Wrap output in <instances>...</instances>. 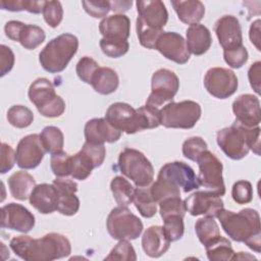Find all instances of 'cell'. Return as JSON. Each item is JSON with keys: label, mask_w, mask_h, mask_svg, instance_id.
<instances>
[{"label": "cell", "mask_w": 261, "mask_h": 261, "mask_svg": "<svg viewBox=\"0 0 261 261\" xmlns=\"http://www.w3.org/2000/svg\"><path fill=\"white\" fill-rule=\"evenodd\" d=\"M13 253L27 261H51L67 257L71 253L70 242L66 237L50 232L40 239L17 236L9 243Z\"/></svg>", "instance_id": "obj_1"}, {"label": "cell", "mask_w": 261, "mask_h": 261, "mask_svg": "<svg viewBox=\"0 0 261 261\" xmlns=\"http://www.w3.org/2000/svg\"><path fill=\"white\" fill-rule=\"evenodd\" d=\"M224 232L233 241L244 243L251 250L261 251V224L259 213L252 208L239 212L221 209L216 215Z\"/></svg>", "instance_id": "obj_2"}, {"label": "cell", "mask_w": 261, "mask_h": 261, "mask_svg": "<svg viewBox=\"0 0 261 261\" xmlns=\"http://www.w3.org/2000/svg\"><path fill=\"white\" fill-rule=\"evenodd\" d=\"M106 120L119 132L128 135L160 125V109L145 105L135 109L127 103L111 104L105 113Z\"/></svg>", "instance_id": "obj_3"}, {"label": "cell", "mask_w": 261, "mask_h": 261, "mask_svg": "<svg viewBox=\"0 0 261 261\" xmlns=\"http://www.w3.org/2000/svg\"><path fill=\"white\" fill-rule=\"evenodd\" d=\"M260 127L246 126L234 121L230 126L217 132L216 141L223 153L232 160L246 157L250 150L260 154Z\"/></svg>", "instance_id": "obj_4"}, {"label": "cell", "mask_w": 261, "mask_h": 261, "mask_svg": "<svg viewBox=\"0 0 261 261\" xmlns=\"http://www.w3.org/2000/svg\"><path fill=\"white\" fill-rule=\"evenodd\" d=\"M79 48L77 38L69 33L57 36L47 43L39 53V61L44 70L50 73L63 71Z\"/></svg>", "instance_id": "obj_5"}, {"label": "cell", "mask_w": 261, "mask_h": 261, "mask_svg": "<svg viewBox=\"0 0 261 261\" xmlns=\"http://www.w3.org/2000/svg\"><path fill=\"white\" fill-rule=\"evenodd\" d=\"M30 101L45 117H59L65 110L64 100L55 93L53 84L45 77L35 80L28 92Z\"/></svg>", "instance_id": "obj_6"}, {"label": "cell", "mask_w": 261, "mask_h": 261, "mask_svg": "<svg viewBox=\"0 0 261 261\" xmlns=\"http://www.w3.org/2000/svg\"><path fill=\"white\" fill-rule=\"evenodd\" d=\"M121 173L130 179L137 188L149 187L154 179V168L149 159L139 150L125 148L118 157Z\"/></svg>", "instance_id": "obj_7"}, {"label": "cell", "mask_w": 261, "mask_h": 261, "mask_svg": "<svg viewBox=\"0 0 261 261\" xmlns=\"http://www.w3.org/2000/svg\"><path fill=\"white\" fill-rule=\"evenodd\" d=\"M202 109L192 100L169 102L160 108V124L167 128H192L200 119Z\"/></svg>", "instance_id": "obj_8"}, {"label": "cell", "mask_w": 261, "mask_h": 261, "mask_svg": "<svg viewBox=\"0 0 261 261\" xmlns=\"http://www.w3.org/2000/svg\"><path fill=\"white\" fill-rule=\"evenodd\" d=\"M106 226L110 237L117 241L136 240L143 231L141 219L124 206H118L111 210L106 220Z\"/></svg>", "instance_id": "obj_9"}, {"label": "cell", "mask_w": 261, "mask_h": 261, "mask_svg": "<svg viewBox=\"0 0 261 261\" xmlns=\"http://www.w3.org/2000/svg\"><path fill=\"white\" fill-rule=\"evenodd\" d=\"M179 88L177 75L170 69L160 68L156 70L151 79V93L147 98L146 105L156 109L162 108L172 102Z\"/></svg>", "instance_id": "obj_10"}, {"label": "cell", "mask_w": 261, "mask_h": 261, "mask_svg": "<svg viewBox=\"0 0 261 261\" xmlns=\"http://www.w3.org/2000/svg\"><path fill=\"white\" fill-rule=\"evenodd\" d=\"M199 166L198 180L201 186L212 191L220 197L225 194L221 161L208 149L205 150L196 161Z\"/></svg>", "instance_id": "obj_11"}, {"label": "cell", "mask_w": 261, "mask_h": 261, "mask_svg": "<svg viewBox=\"0 0 261 261\" xmlns=\"http://www.w3.org/2000/svg\"><path fill=\"white\" fill-rule=\"evenodd\" d=\"M239 83L234 72L224 67H212L204 76V87L217 99H226L233 95Z\"/></svg>", "instance_id": "obj_12"}, {"label": "cell", "mask_w": 261, "mask_h": 261, "mask_svg": "<svg viewBox=\"0 0 261 261\" xmlns=\"http://www.w3.org/2000/svg\"><path fill=\"white\" fill-rule=\"evenodd\" d=\"M159 178H165L176 185L185 193L197 190L200 187L194 169L182 161H173L164 164L158 173Z\"/></svg>", "instance_id": "obj_13"}, {"label": "cell", "mask_w": 261, "mask_h": 261, "mask_svg": "<svg viewBox=\"0 0 261 261\" xmlns=\"http://www.w3.org/2000/svg\"><path fill=\"white\" fill-rule=\"evenodd\" d=\"M187 211L193 216L205 215L216 217L223 209V201L219 195L212 191H196L184 201Z\"/></svg>", "instance_id": "obj_14"}, {"label": "cell", "mask_w": 261, "mask_h": 261, "mask_svg": "<svg viewBox=\"0 0 261 261\" xmlns=\"http://www.w3.org/2000/svg\"><path fill=\"white\" fill-rule=\"evenodd\" d=\"M45 152L40 135H28L17 144L15 151L16 164L22 169L36 168L43 160Z\"/></svg>", "instance_id": "obj_15"}, {"label": "cell", "mask_w": 261, "mask_h": 261, "mask_svg": "<svg viewBox=\"0 0 261 261\" xmlns=\"http://www.w3.org/2000/svg\"><path fill=\"white\" fill-rule=\"evenodd\" d=\"M155 49L177 64H185L190 59L186 40L175 32H163L156 42Z\"/></svg>", "instance_id": "obj_16"}, {"label": "cell", "mask_w": 261, "mask_h": 261, "mask_svg": "<svg viewBox=\"0 0 261 261\" xmlns=\"http://www.w3.org/2000/svg\"><path fill=\"white\" fill-rule=\"evenodd\" d=\"M35 216L24 206L9 203L1 208V226L27 233L35 226Z\"/></svg>", "instance_id": "obj_17"}, {"label": "cell", "mask_w": 261, "mask_h": 261, "mask_svg": "<svg viewBox=\"0 0 261 261\" xmlns=\"http://www.w3.org/2000/svg\"><path fill=\"white\" fill-rule=\"evenodd\" d=\"M52 184L58 193L57 211L65 216L76 214L80 209V200L75 195L77 184L68 176L56 177Z\"/></svg>", "instance_id": "obj_18"}, {"label": "cell", "mask_w": 261, "mask_h": 261, "mask_svg": "<svg viewBox=\"0 0 261 261\" xmlns=\"http://www.w3.org/2000/svg\"><path fill=\"white\" fill-rule=\"evenodd\" d=\"M232 112L236 121L246 126H259L261 121L260 101L252 94L240 95L232 102Z\"/></svg>", "instance_id": "obj_19"}, {"label": "cell", "mask_w": 261, "mask_h": 261, "mask_svg": "<svg viewBox=\"0 0 261 261\" xmlns=\"http://www.w3.org/2000/svg\"><path fill=\"white\" fill-rule=\"evenodd\" d=\"M218 42L223 50H230L243 45L242 28L239 19L233 15H223L214 25Z\"/></svg>", "instance_id": "obj_20"}, {"label": "cell", "mask_w": 261, "mask_h": 261, "mask_svg": "<svg viewBox=\"0 0 261 261\" xmlns=\"http://www.w3.org/2000/svg\"><path fill=\"white\" fill-rule=\"evenodd\" d=\"M138 18L143 23L154 30L163 31L168 20V12L165 4L159 0H147L136 2Z\"/></svg>", "instance_id": "obj_21"}, {"label": "cell", "mask_w": 261, "mask_h": 261, "mask_svg": "<svg viewBox=\"0 0 261 261\" xmlns=\"http://www.w3.org/2000/svg\"><path fill=\"white\" fill-rule=\"evenodd\" d=\"M84 133L86 141L95 144L114 143L121 136V132L113 127L105 117L93 118L87 121Z\"/></svg>", "instance_id": "obj_22"}, {"label": "cell", "mask_w": 261, "mask_h": 261, "mask_svg": "<svg viewBox=\"0 0 261 261\" xmlns=\"http://www.w3.org/2000/svg\"><path fill=\"white\" fill-rule=\"evenodd\" d=\"M29 200L30 204L42 214H50L58 207V193L53 184L36 185Z\"/></svg>", "instance_id": "obj_23"}, {"label": "cell", "mask_w": 261, "mask_h": 261, "mask_svg": "<svg viewBox=\"0 0 261 261\" xmlns=\"http://www.w3.org/2000/svg\"><path fill=\"white\" fill-rule=\"evenodd\" d=\"M170 241L166 237L163 226L152 225L148 227L142 237V247L146 255L158 258L169 249Z\"/></svg>", "instance_id": "obj_24"}, {"label": "cell", "mask_w": 261, "mask_h": 261, "mask_svg": "<svg viewBox=\"0 0 261 261\" xmlns=\"http://www.w3.org/2000/svg\"><path fill=\"white\" fill-rule=\"evenodd\" d=\"M99 32L103 38L127 40L130 32V20L124 14L104 17L99 23Z\"/></svg>", "instance_id": "obj_25"}, {"label": "cell", "mask_w": 261, "mask_h": 261, "mask_svg": "<svg viewBox=\"0 0 261 261\" xmlns=\"http://www.w3.org/2000/svg\"><path fill=\"white\" fill-rule=\"evenodd\" d=\"M187 47L190 54L197 56L206 53L212 44L210 31L203 24L196 23L190 25L186 32Z\"/></svg>", "instance_id": "obj_26"}, {"label": "cell", "mask_w": 261, "mask_h": 261, "mask_svg": "<svg viewBox=\"0 0 261 261\" xmlns=\"http://www.w3.org/2000/svg\"><path fill=\"white\" fill-rule=\"evenodd\" d=\"M171 5L178 19L190 25L198 23L205 14V6L199 0H174Z\"/></svg>", "instance_id": "obj_27"}, {"label": "cell", "mask_w": 261, "mask_h": 261, "mask_svg": "<svg viewBox=\"0 0 261 261\" xmlns=\"http://www.w3.org/2000/svg\"><path fill=\"white\" fill-rule=\"evenodd\" d=\"M35 187V178L27 171H16L8 178V188L11 196L19 201L29 199Z\"/></svg>", "instance_id": "obj_28"}, {"label": "cell", "mask_w": 261, "mask_h": 261, "mask_svg": "<svg viewBox=\"0 0 261 261\" xmlns=\"http://www.w3.org/2000/svg\"><path fill=\"white\" fill-rule=\"evenodd\" d=\"M91 85L97 93L109 95L117 90L119 77L114 69L110 67H99L92 79Z\"/></svg>", "instance_id": "obj_29"}, {"label": "cell", "mask_w": 261, "mask_h": 261, "mask_svg": "<svg viewBox=\"0 0 261 261\" xmlns=\"http://www.w3.org/2000/svg\"><path fill=\"white\" fill-rule=\"evenodd\" d=\"M133 203L135 204L140 214L145 218H151L157 212L158 204L153 199L149 187L135 189Z\"/></svg>", "instance_id": "obj_30"}, {"label": "cell", "mask_w": 261, "mask_h": 261, "mask_svg": "<svg viewBox=\"0 0 261 261\" xmlns=\"http://www.w3.org/2000/svg\"><path fill=\"white\" fill-rule=\"evenodd\" d=\"M110 189L114 200L119 206L127 207L133 203L135 193L134 186L122 176H115L110 182Z\"/></svg>", "instance_id": "obj_31"}, {"label": "cell", "mask_w": 261, "mask_h": 261, "mask_svg": "<svg viewBox=\"0 0 261 261\" xmlns=\"http://www.w3.org/2000/svg\"><path fill=\"white\" fill-rule=\"evenodd\" d=\"M40 139L47 153L53 155L62 152L64 145V137L61 129L57 126L48 125L44 127L40 134Z\"/></svg>", "instance_id": "obj_32"}, {"label": "cell", "mask_w": 261, "mask_h": 261, "mask_svg": "<svg viewBox=\"0 0 261 261\" xmlns=\"http://www.w3.org/2000/svg\"><path fill=\"white\" fill-rule=\"evenodd\" d=\"M94 168H96L94 161L84 150L81 149L76 154L71 156L70 175L72 178L84 180L91 175Z\"/></svg>", "instance_id": "obj_33"}, {"label": "cell", "mask_w": 261, "mask_h": 261, "mask_svg": "<svg viewBox=\"0 0 261 261\" xmlns=\"http://www.w3.org/2000/svg\"><path fill=\"white\" fill-rule=\"evenodd\" d=\"M195 231L199 241L207 246L220 237L219 226L212 216H204L195 223Z\"/></svg>", "instance_id": "obj_34"}, {"label": "cell", "mask_w": 261, "mask_h": 261, "mask_svg": "<svg viewBox=\"0 0 261 261\" xmlns=\"http://www.w3.org/2000/svg\"><path fill=\"white\" fill-rule=\"evenodd\" d=\"M206 254L211 261H228L232 260L234 255L231 243L221 236L205 246Z\"/></svg>", "instance_id": "obj_35"}, {"label": "cell", "mask_w": 261, "mask_h": 261, "mask_svg": "<svg viewBox=\"0 0 261 261\" xmlns=\"http://www.w3.org/2000/svg\"><path fill=\"white\" fill-rule=\"evenodd\" d=\"M45 38H46V35L42 28L35 24L24 23L18 36L17 42H19L24 49L34 50L45 41Z\"/></svg>", "instance_id": "obj_36"}, {"label": "cell", "mask_w": 261, "mask_h": 261, "mask_svg": "<svg viewBox=\"0 0 261 261\" xmlns=\"http://www.w3.org/2000/svg\"><path fill=\"white\" fill-rule=\"evenodd\" d=\"M150 193L157 204L167 198L180 196V190L176 185L168 179L159 177H157V180L150 187Z\"/></svg>", "instance_id": "obj_37"}, {"label": "cell", "mask_w": 261, "mask_h": 261, "mask_svg": "<svg viewBox=\"0 0 261 261\" xmlns=\"http://www.w3.org/2000/svg\"><path fill=\"white\" fill-rule=\"evenodd\" d=\"M6 118L12 126L24 128L32 124L34 120V113L30 108L23 105H13L8 109Z\"/></svg>", "instance_id": "obj_38"}, {"label": "cell", "mask_w": 261, "mask_h": 261, "mask_svg": "<svg viewBox=\"0 0 261 261\" xmlns=\"http://www.w3.org/2000/svg\"><path fill=\"white\" fill-rule=\"evenodd\" d=\"M100 48L106 56L111 58H118L127 53L129 44L127 40L102 38L100 40Z\"/></svg>", "instance_id": "obj_39"}, {"label": "cell", "mask_w": 261, "mask_h": 261, "mask_svg": "<svg viewBox=\"0 0 261 261\" xmlns=\"http://www.w3.org/2000/svg\"><path fill=\"white\" fill-rule=\"evenodd\" d=\"M136 30L140 44L147 49H155V45L159 36L164 32L147 27L138 17L136 20Z\"/></svg>", "instance_id": "obj_40"}, {"label": "cell", "mask_w": 261, "mask_h": 261, "mask_svg": "<svg viewBox=\"0 0 261 261\" xmlns=\"http://www.w3.org/2000/svg\"><path fill=\"white\" fill-rule=\"evenodd\" d=\"M163 219L164 225L163 229L170 242H175L184 236L185 225H184V217L180 215H169Z\"/></svg>", "instance_id": "obj_41"}, {"label": "cell", "mask_w": 261, "mask_h": 261, "mask_svg": "<svg viewBox=\"0 0 261 261\" xmlns=\"http://www.w3.org/2000/svg\"><path fill=\"white\" fill-rule=\"evenodd\" d=\"M43 17L51 28H57L63 18V8L59 1H45Z\"/></svg>", "instance_id": "obj_42"}, {"label": "cell", "mask_w": 261, "mask_h": 261, "mask_svg": "<svg viewBox=\"0 0 261 261\" xmlns=\"http://www.w3.org/2000/svg\"><path fill=\"white\" fill-rule=\"evenodd\" d=\"M50 166L56 177L68 176L71 171V156L63 151L53 154L51 156Z\"/></svg>", "instance_id": "obj_43"}, {"label": "cell", "mask_w": 261, "mask_h": 261, "mask_svg": "<svg viewBox=\"0 0 261 261\" xmlns=\"http://www.w3.org/2000/svg\"><path fill=\"white\" fill-rule=\"evenodd\" d=\"M158 205H159V212L162 218L169 215H180L184 217L187 212L185 203L180 199V196L167 198L159 202Z\"/></svg>", "instance_id": "obj_44"}, {"label": "cell", "mask_w": 261, "mask_h": 261, "mask_svg": "<svg viewBox=\"0 0 261 261\" xmlns=\"http://www.w3.org/2000/svg\"><path fill=\"white\" fill-rule=\"evenodd\" d=\"M207 143L201 137H191L182 144V154L192 161H197L199 156L207 150Z\"/></svg>", "instance_id": "obj_45"}, {"label": "cell", "mask_w": 261, "mask_h": 261, "mask_svg": "<svg viewBox=\"0 0 261 261\" xmlns=\"http://www.w3.org/2000/svg\"><path fill=\"white\" fill-rule=\"evenodd\" d=\"M105 260H126V261H136L137 255L134 247L128 241L121 240L116 246L111 250L108 256L105 257Z\"/></svg>", "instance_id": "obj_46"}, {"label": "cell", "mask_w": 261, "mask_h": 261, "mask_svg": "<svg viewBox=\"0 0 261 261\" xmlns=\"http://www.w3.org/2000/svg\"><path fill=\"white\" fill-rule=\"evenodd\" d=\"M99 67V64L93 58L89 56H84L76 63L75 71L80 80H82L86 84L91 85L92 79Z\"/></svg>", "instance_id": "obj_47"}, {"label": "cell", "mask_w": 261, "mask_h": 261, "mask_svg": "<svg viewBox=\"0 0 261 261\" xmlns=\"http://www.w3.org/2000/svg\"><path fill=\"white\" fill-rule=\"evenodd\" d=\"M231 197L238 204H248L253 199V188L248 180H238L231 189Z\"/></svg>", "instance_id": "obj_48"}, {"label": "cell", "mask_w": 261, "mask_h": 261, "mask_svg": "<svg viewBox=\"0 0 261 261\" xmlns=\"http://www.w3.org/2000/svg\"><path fill=\"white\" fill-rule=\"evenodd\" d=\"M249 54L245 46H240L230 50H223V58L224 61L228 64V66L232 68L242 67L248 60Z\"/></svg>", "instance_id": "obj_49"}, {"label": "cell", "mask_w": 261, "mask_h": 261, "mask_svg": "<svg viewBox=\"0 0 261 261\" xmlns=\"http://www.w3.org/2000/svg\"><path fill=\"white\" fill-rule=\"evenodd\" d=\"M85 11L94 18H104L111 10L110 1L96 0V1H82Z\"/></svg>", "instance_id": "obj_50"}, {"label": "cell", "mask_w": 261, "mask_h": 261, "mask_svg": "<svg viewBox=\"0 0 261 261\" xmlns=\"http://www.w3.org/2000/svg\"><path fill=\"white\" fill-rule=\"evenodd\" d=\"M16 162L15 152L12 147L6 143L1 144V155H0V172L2 174L9 171Z\"/></svg>", "instance_id": "obj_51"}, {"label": "cell", "mask_w": 261, "mask_h": 261, "mask_svg": "<svg viewBox=\"0 0 261 261\" xmlns=\"http://www.w3.org/2000/svg\"><path fill=\"white\" fill-rule=\"evenodd\" d=\"M15 61V56L12 50L7 47L6 45H1L0 46V67H1V76H4L6 73H8Z\"/></svg>", "instance_id": "obj_52"}, {"label": "cell", "mask_w": 261, "mask_h": 261, "mask_svg": "<svg viewBox=\"0 0 261 261\" xmlns=\"http://www.w3.org/2000/svg\"><path fill=\"white\" fill-rule=\"evenodd\" d=\"M248 77L253 90L257 94H260V81H261V62L260 61H256L250 66L248 70Z\"/></svg>", "instance_id": "obj_53"}, {"label": "cell", "mask_w": 261, "mask_h": 261, "mask_svg": "<svg viewBox=\"0 0 261 261\" xmlns=\"http://www.w3.org/2000/svg\"><path fill=\"white\" fill-rule=\"evenodd\" d=\"M24 23L18 20H10L6 22L4 27V32L6 37H8L10 40L17 42L18 41V36L23 28Z\"/></svg>", "instance_id": "obj_54"}, {"label": "cell", "mask_w": 261, "mask_h": 261, "mask_svg": "<svg viewBox=\"0 0 261 261\" xmlns=\"http://www.w3.org/2000/svg\"><path fill=\"white\" fill-rule=\"evenodd\" d=\"M0 7L8 11H22L24 10V0H2Z\"/></svg>", "instance_id": "obj_55"}, {"label": "cell", "mask_w": 261, "mask_h": 261, "mask_svg": "<svg viewBox=\"0 0 261 261\" xmlns=\"http://www.w3.org/2000/svg\"><path fill=\"white\" fill-rule=\"evenodd\" d=\"M249 37L257 50L260 51V19H256L254 22H252L250 27Z\"/></svg>", "instance_id": "obj_56"}, {"label": "cell", "mask_w": 261, "mask_h": 261, "mask_svg": "<svg viewBox=\"0 0 261 261\" xmlns=\"http://www.w3.org/2000/svg\"><path fill=\"white\" fill-rule=\"evenodd\" d=\"M133 1H121V0H114L110 1V7L111 10L114 12H117V14H122V12H125L129 9L132 6Z\"/></svg>", "instance_id": "obj_57"}, {"label": "cell", "mask_w": 261, "mask_h": 261, "mask_svg": "<svg viewBox=\"0 0 261 261\" xmlns=\"http://www.w3.org/2000/svg\"><path fill=\"white\" fill-rule=\"evenodd\" d=\"M45 1H35V0H24V10L31 13H41L43 11Z\"/></svg>", "instance_id": "obj_58"}, {"label": "cell", "mask_w": 261, "mask_h": 261, "mask_svg": "<svg viewBox=\"0 0 261 261\" xmlns=\"http://www.w3.org/2000/svg\"><path fill=\"white\" fill-rule=\"evenodd\" d=\"M239 259H254V260H256V258L254 256L249 255V254H244V252H239L238 254L234 253L232 260H239Z\"/></svg>", "instance_id": "obj_59"}]
</instances>
